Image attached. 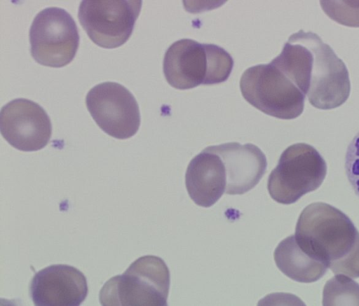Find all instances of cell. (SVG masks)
I'll return each mask as SVG.
<instances>
[{
    "instance_id": "obj_1",
    "label": "cell",
    "mask_w": 359,
    "mask_h": 306,
    "mask_svg": "<svg viewBox=\"0 0 359 306\" xmlns=\"http://www.w3.org/2000/svg\"><path fill=\"white\" fill-rule=\"evenodd\" d=\"M294 237L334 274L359 278V231L339 209L320 202L309 204L299 215Z\"/></svg>"
},
{
    "instance_id": "obj_2",
    "label": "cell",
    "mask_w": 359,
    "mask_h": 306,
    "mask_svg": "<svg viewBox=\"0 0 359 306\" xmlns=\"http://www.w3.org/2000/svg\"><path fill=\"white\" fill-rule=\"evenodd\" d=\"M233 67L232 57L222 47L190 39L173 43L165 53L163 64L166 81L179 90L224 82Z\"/></svg>"
},
{
    "instance_id": "obj_3",
    "label": "cell",
    "mask_w": 359,
    "mask_h": 306,
    "mask_svg": "<svg viewBox=\"0 0 359 306\" xmlns=\"http://www.w3.org/2000/svg\"><path fill=\"white\" fill-rule=\"evenodd\" d=\"M170 282V271L162 258L142 256L104 284L100 302L105 306H165Z\"/></svg>"
},
{
    "instance_id": "obj_4",
    "label": "cell",
    "mask_w": 359,
    "mask_h": 306,
    "mask_svg": "<svg viewBox=\"0 0 359 306\" xmlns=\"http://www.w3.org/2000/svg\"><path fill=\"white\" fill-rule=\"evenodd\" d=\"M240 88L248 102L273 117L294 119L304 111L305 94L272 62L246 69Z\"/></svg>"
},
{
    "instance_id": "obj_5",
    "label": "cell",
    "mask_w": 359,
    "mask_h": 306,
    "mask_svg": "<svg viewBox=\"0 0 359 306\" xmlns=\"http://www.w3.org/2000/svg\"><path fill=\"white\" fill-rule=\"evenodd\" d=\"M326 174V162L313 146L294 144L282 153L277 166L271 172L268 191L276 202L290 204L318 189Z\"/></svg>"
},
{
    "instance_id": "obj_6",
    "label": "cell",
    "mask_w": 359,
    "mask_h": 306,
    "mask_svg": "<svg viewBox=\"0 0 359 306\" xmlns=\"http://www.w3.org/2000/svg\"><path fill=\"white\" fill-rule=\"evenodd\" d=\"M31 54L39 64L62 67L74 58L79 35L76 24L65 10L49 7L34 18L29 30Z\"/></svg>"
},
{
    "instance_id": "obj_7",
    "label": "cell",
    "mask_w": 359,
    "mask_h": 306,
    "mask_svg": "<svg viewBox=\"0 0 359 306\" xmlns=\"http://www.w3.org/2000/svg\"><path fill=\"white\" fill-rule=\"evenodd\" d=\"M140 0L82 1L78 17L91 41L104 48L124 44L140 15Z\"/></svg>"
},
{
    "instance_id": "obj_8",
    "label": "cell",
    "mask_w": 359,
    "mask_h": 306,
    "mask_svg": "<svg viewBox=\"0 0 359 306\" xmlns=\"http://www.w3.org/2000/svg\"><path fill=\"white\" fill-rule=\"evenodd\" d=\"M313 52L309 92L310 104L319 109L340 106L348 98L351 83L348 69L332 48L313 32H306Z\"/></svg>"
},
{
    "instance_id": "obj_9",
    "label": "cell",
    "mask_w": 359,
    "mask_h": 306,
    "mask_svg": "<svg viewBox=\"0 0 359 306\" xmlns=\"http://www.w3.org/2000/svg\"><path fill=\"white\" fill-rule=\"evenodd\" d=\"M86 103L97 125L111 137L128 139L138 131V104L122 85L114 82L100 83L88 92Z\"/></svg>"
},
{
    "instance_id": "obj_10",
    "label": "cell",
    "mask_w": 359,
    "mask_h": 306,
    "mask_svg": "<svg viewBox=\"0 0 359 306\" xmlns=\"http://www.w3.org/2000/svg\"><path fill=\"white\" fill-rule=\"evenodd\" d=\"M0 130L12 146L22 151H36L45 147L52 134L49 116L38 104L15 99L2 107Z\"/></svg>"
},
{
    "instance_id": "obj_11",
    "label": "cell",
    "mask_w": 359,
    "mask_h": 306,
    "mask_svg": "<svg viewBox=\"0 0 359 306\" xmlns=\"http://www.w3.org/2000/svg\"><path fill=\"white\" fill-rule=\"evenodd\" d=\"M29 293L37 306H78L86 299L88 285L84 274L68 265H52L35 274Z\"/></svg>"
},
{
    "instance_id": "obj_12",
    "label": "cell",
    "mask_w": 359,
    "mask_h": 306,
    "mask_svg": "<svg viewBox=\"0 0 359 306\" xmlns=\"http://www.w3.org/2000/svg\"><path fill=\"white\" fill-rule=\"evenodd\" d=\"M218 154L226 169L225 193L242 195L253 188L265 174L267 161L255 145L229 142L207 147Z\"/></svg>"
},
{
    "instance_id": "obj_13",
    "label": "cell",
    "mask_w": 359,
    "mask_h": 306,
    "mask_svg": "<svg viewBox=\"0 0 359 306\" xmlns=\"http://www.w3.org/2000/svg\"><path fill=\"white\" fill-rule=\"evenodd\" d=\"M185 184L191 199L198 206L210 207L225 193L226 175L220 156L205 148L189 162Z\"/></svg>"
},
{
    "instance_id": "obj_14",
    "label": "cell",
    "mask_w": 359,
    "mask_h": 306,
    "mask_svg": "<svg viewBox=\"0 0 359 306\" xmlns=\"http://www.w3.org/2000/svg\"><path fill=\"white\" fill-rule=\"evenodd\" d=\"M274 260L287 277L301 283H312L322 278L328 267L309 255L297 243L294 235L282 240L274 251Z\"/></svg>"
},
{
    "instance_id": "obj_15",
    "label": "cell",
    "mask_w": 359,
    "mask_h": 306,
    "mask_svg": "<svg viewBox=\"0 0 359 306\" xmlns=\"http://www.w3.org/2000/svg\"><path fill=\"white\" fill-rule=\"evenodd\" d=\"M323 305H359V284L348 275L335 274L324 286Z\"/></svg>"
},
{
    "instance_id": "obj_16",
    "label": "cell",
    "mask_w": 359,
    "mask_h": 306,
    "mask_svg": "<svg viewBox=\"0 0 359 306\" xmlns=\"http://www.w3.org/2000/svg\"><path fill=\"white\" fill-rule=\"evenodd\" d=\"M322 9L334 21L359 27V1H320Z\"/></svg>"
},
{
    "instance_id": "obj_17",
    "label": "cell",
    "mask_w": 359,
    "mask_h": 306,
    "mask_svg": "<svg viewBox=\"0 0 359 306\" xmlns=\"http://www.w3.org/2000/svg\"><path fill=\"white\" fill-rule=\"evenodd\" d=\"M345 171L355 193L359 197V132L348 146L345 156Z\"/></svg>"
}]
</instances>
